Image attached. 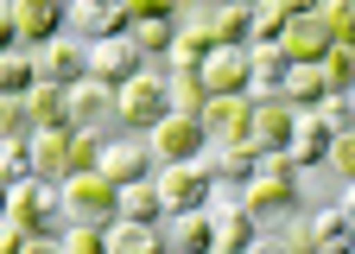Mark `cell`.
Wrapping results in <instances>:
<instances>
[{
    "mask_svg": "<svg viewBox=\"0 0 355 254\" xmlns=\"http://www.w3.org/2000/svg\"><path fill=\"white\" fill-rule=\"evenodd\" d=\"M241 203H248V217L254 223H279L298 210V165L286 153H260V172L241 185Z\"/></svg>",
    "mask_w": 355,
    "mask_h": 254,
    "instance_id": "1",
    "label": "cell"
},
{
    "mask_svg": "<svg viewBox=\"0 0 355 254\" xmlns=\"http://www.w3.org/2000/svg\"><path fill=\"white\" fill-rule=\"evenodd\" d=\"M159 115H171V96H165V76L159 70H140V76H127L121 90H114V121L121 127H140V134H146Z\"/></svg>",
    "mask_w": 355,
    "mask_h": 254,
    "instance_id": "2",
    "label": "cell"
},
{
    "mask_svg": "<svg viewBox=\"0 0 355 254\" xmlns=\"http://www.w3.org/2000/svg\"><path fill=\"white\" fill-rule=\"evenodd\" d=\"M146 146H153V159L159 165H178V159H203L209 153V134H203V121L197 115H159L153 127H146Z\"/></svg>",
    "mask_w": 355,
    "mask_h": 254,
    "instance_id": "3",
    "label": "cell"
},
{
    "mask_svg": "<svg viewBox=\"0 0 355 254\" xmlns=\"http://www.w3.org/2000/svg\"><path fill=\"white\" fill-rule=\"evenodd\" d=\"M64 210H70V223H114V210H121V185H108L102 172H76L58 185Z\"/></svg>",
    "mask_w": 355,
    "mask_h": 254,
    "instance_id": "4",
    "label": "cell"
},
{
    "mask_svg": "<svg viewBox=\"0 0 355 254\" xmlns=\"http://www.w3.org/2000/svg\"><path fill=\"white\" fill-rule=\"evenodd\" d=\"M153 185H159V203H165V217H178V210H197V203H209V165H203V159L153 165Z\"/></svg>",
    "mask_w": 355,
    "mask_h": 254,
    "instance_id": "5",
    "label": "cell"
},
{
    "mask_svg": "<svg viewBox=\"0 0 355 254\" xmlns=\"http://www.w3.org/2000/svg\"><path fill=\"white\" fill-rule=\"evenodd\" d=\"M146 70V58L133 51V38L127 32H108V38H96V45H83V76H96V83H108V90H121L127 76H140Z\"/></svg>",
    "mask_w": 355,
    "mask_h": 254,
    "instance_id": "6",
    "label": "cell"
},
{
    "mask_svg": "<svg viewBox=\"0 0 355 254\" xmlns=\"http://www.w3.org/2000/svg\"><path fill=\"white\" fill-rule=\"evenodd\" d=\"M209 217H216V248H209V254H248V248H254L260 223L248 217L241 197H229V185H209Z\"/></svg>",
    "mask_w": 355,
    "mask_h": 254,
    "instance_id": "7",
    "label": "cell"
},
{
    "mask_svg": "<svg viewBox=\"0 0 355 254\" xmlns=\"http://www.w3.org/2000/svg\"><path fill=\"white\" fill-rule=\"evenodd\" d=\"M197 121L216 146H254V96H209Z\"/></svg>",
    "mask_w": 355,
    "mask_h": 254,
    "instance_id": "8",
    "label": "cell"
},
{
    "mask_svg": "<svg viewBox=\"0 0 355 254\" xmlns=\"http://www.w3.org/2000/svg\"><path fill=\"white\" fill-rule=\"evenodd\" d=\"M51 210H58V185L26 178V185H13V197H7V217H0V223H13V229L38 235L44 223H51Z\"/></svg>",
    "mask_w": 355,
    "mask_h": 254,
    "instance_id": "9",
    "label": "cell"
},
{
    "mask_svg": "<svg viewBox=\"0 0 355 254\" xmlns=\"http://www.w3.org/2000/svg\"><path fill=\"white\" fill-rule=\"evenodd\" d=\"M153 146L146 140H102V159H96V172L108 185H133V178H153Z\"/></svg>",
    "mask_w": 355,
    "mask_h": 254,
    "instance_id": "10",
    "label": "cell"
},
{
    "mask_svg": "<svg viewBox=\"0 0 355 254\" xmlns=\"http://www.w3.org/2000/svg\"><path fill=\"white\" fill-rule=\"evenodd\" d=\"M32 70H38V83H70L83 76V38H70V32H58V38H44V45H32Z\"/></svg>",
    "mask_w": 355,
    "mask_h": 254,
    "instance_id": "11",
    "label": "cell"
},
{
    "mask_svg": "<svg viewBox=\"0 0 355 254\" xmlns=\"http://www.w3.org/2000/svg\"><path fill=\"white\" fill-rule=\"evenodd\" d=\"M292 134H298V108H292L286 96L254 102V146H260V153H286Z\"/></svg>",
    "mask_w": 355,
    "mask_h": 254,
    "instance_id": "12",
    "label": "cell"
},
{
    "mask_svg": "<svg viewBox=\"0 0 355 254\" xmlns=\"http://www.w3.org/2000/svg\"><path fill=\"white\" fill-rule=\"evenodd\" d=\"M13 26H19V45H44L70 26V7L64 0H13Z\"/></svg>",
    "mask_w": 355,
    "mask_h": 254,
    "instance_id": "13",
    "label": "cell"
},
{
    "mask_svg": "<svg viewBox=\"0 0 355 254\" xmlns=\"http://www.w3.org/2000/svg\"><path fill=\"white\" fill-rule=\"evenodd\" d=\"M286 76H292V58L279 45H248V96L254 102L286 96Z\"/></svg>",
    "mask_w": 355,
    "mask_h": 254,
    "instance_id": "14",
    "label": "cell"
},
{
    "mask_svg": "<svg viewBox=\"0 0 355 254\" xmlns=\"http://www.w3.org/2000/svg\"><path fill=\"white\" fill-rule=\"evenodd\" d=\"M165 242H171V254H209V248H216V217H209V203L165 217Z\"/></svg>",
    "mask_w": 355,
    "mask_h": 254,
    "instance_id": "15",
    "label": "cell"
},
{
    "mask_svg": "<svg viewBox=\"0 0 355 254\" xmlns=\"http://www.w3.org/2000/svg\"><path fill=\"white\" fill-rule=\"evenodd\" d=\"M26 121H32V134H64L70 127V90L64 83H32L26 90Z\"/></svg>",
    "mask_w": 355,
    "mask_h": 254,
    "instance_id": "16",
    "label": "cell"
},
{
    "mask_svg": "<svg viewBox=\"0 0 355 254\" xmlns=\"http://www.w3.org/2000/svg\"><path fill=\"white\" fill-rule=\"evenodd\" d=\"M108 32H127L121 0H70V38L96 45V38H108Z\"/></svg>",
    "mask_w": 355,
    "mask_h": 254,
    "instance_id": "17",
    "label": "cell"
},
{
    "mask_svg": "<svg viewBox=\"0 0 355 254\" xmlns=\"http://www.w3.org/2000/svg\"><path fill=\"white\" fill-rule=\"evenodd\" d=\"M203 90L209 96H248V45H222L203 58Z\"/></svg>",
    "mask_w": 355,
    "mask_h": 254,
    "instance_id": "18",
    "label": "cell"
},
{
    "mask_svg": "<svg viewBox=\"0 0 355 254\" xmlns=\"http://www.w3.org/2000/svg\"><path fill=\"white\" fill-rule=\"evenodd\" d=\"M279 51H286L292 64H324V51H330V32H324V19H318V13H298V19H286Z\"/></svg>",
    "mask_w": 355,
    "mask_h": 254,
    "instance_id": "19",
    "label": "cell"
},
{
    "mask_svg": "<svg viewBox=\"0 0 355 254\" xmlns=\"http://www.w3.org/2000/svg\"><path fill=\"white\" fill-rule=\"evenodd\" d=\"M102 121H114V90L96 76H76L70 83V127H102Z\"/></svg>",
    "mask_w": 355,
    "mask_h": 254,
    "instance_id": "20",
    "label": "cell"
},
{
    "mask_svg": "<svg viewBox=\"0 0 355 254\" xmlns=\"http://www.w3.org/2000/svg\"><path fill=\"white\" fill-rule=\"evenodd\" d=\"M311 242H318V254H355V217L343 203L311 210Z\"/></svg>",
    "mask_w": 355,
    "mask_h": 254,
    "instance_id": "21",
    "label": "cell"
},
{
    "mask_svg": "<svg viewBox=\"0 0 355 254\" xmlns=\"http://www.w3.org/2000/svg\"><path fill=\"white\" fill-rule=\"evenodd\" d=\"M203 165H209V185H248L254 172H260V146H216V153H203Z\"/></svg>",
    "mask_w": 355,
    "mask_h": 254,
    "instance_id": "22",
    "label": "cell"
},
{
    "mask_svg": "<svg viewBox=\"0 0 355 254\" xmlns=\"http://www.w3.org/2000/svg\"><path fill=\"white\" fill-rule=\"evenodd\" d=\"M108 254H171L165 223H108Z\"/></svg>",
    "mask_w": 355,
    "mask_h": 254,
    "instance_id": "23",
    "label": "cell"
},
{
    "mask_svg": "<svg viewBox=\"0 0 355 254\" xmlns=\"http://www.w3.org/2000/svg\"><path fill=\"white\" fill-rule=\"evenodd\" d=\"M32 178H44V185L70 178V127L64 134H32Z\"/></svg>",
    "mask_w": 355,
    "mask_h": 254,
    "instance_id": "24",
    "label": "cell"
},
{
    "mask_svg": "<svg viewBox=\"0 0 355 254\" xmlns=\"http://www.w3.org/2000/svg\"><path fill=\"white\" fill-rule=\"evenodd\" d=\"M286 159L298 165V172H318V165L330 159V134L311 115H298V134H292V146H286Z\"/></svg>",
    "mask_w": 355,
    "mask_h": 254,
    "instance_id": "25",
    "label": "cell"
},
{
    "mask_svg": "<svg viewBox=\"0 0 355 254\" xmlns=\"http://www.w3.org/2000/svg\"><path fill=\"white\" fill-rule=\"evenodd\" d=\"M121 223H165V203H159V185L153 178H133L121 185V210H114Z\"/></svg>",
    "mask_w": 355,
    "mask_h": 254,
    "instance_id": "26",
    "label": "cell"
},
{
    "mask_svg": "<svg viewBox=\"0 0 355 254\" xmlns=\"http://www.w3.org/2000/svg\"><path fill=\"white\" fill-rule=\"evenodd\" d=\"M165 96H171V108H178V115H203V102H209V90H203V70H191V64H171V70H165Z\"/></svg>",
    "mask_w": 355,
    "mask_h": 254,
    "instance_id": "27",
    "label": "cell"
},
{
    "mask_svg": "<svg viewBox=\"0 0 355 254\" xmlns=\"http://www.w3.org/2000/svg\"><path fill=\"white\" fill-rule=\"evenodd\" d=\"M330 96V83H324V64H292V76H286V102L304 115V108H318Z\"/></svg>",
    "mask_w": 355,
    "mask_h": 254,
    "instance_id": "28",
    "label": "cell"
},
{
    "mask_svg": "<svg viewBox=\"0 0 355 254\" xmlns=\"http://www.w3.org/2000/svg\"><path fill=\"white\" fill-rule=\"evenodd\" d=\"M127 38L140 58H171V38H178V19H127Z\"/></svg>",
    "mask_w": 355,
    "mask_h": 254,
    "instance_id": "29",
    "label": "cell"
},
{
    "mask_svg": "<svg viewBox=\"0 0 355 254\" xmlns=\"http://www.w3.org/2000/svg\"><path fill=\"white\" fill-rule=\"evenodd\" d=\"M209 19H216V38H222V45H248L254 7H241V0H216V7H209Z\"/></svg>",
    "mask_w": 355,
    "mask_h": 254,
    "instance_id": "30",
    "label": "cell"
},
{
    "mask_svg": "<svg viewBox=\"0 0 355 254\" xmlns=\"http://www.w3.org/2000/svg\"><path fill=\"white\" fill-rule=\"evenodd\" d=\"M32 83H38V70H32V51H0V96H26L32 90Z\"/></svg>",
    "mask_w": 355,
    "mask_h": 254,
    "instance_id": "31",
    "label": "cell"
},
{
    "mask_svg": "<svg viewBox=\"0 0 355 254\" xmlns=\"http://www.w3.org/2000/svg\"><path fill=\"white\" fill-rule=\"evenodd\" d=\"M0 178H7V185H26L32 178V134L0 140Z\"/></svg>",
    "mask_w": 355,
    "mask_h": 254,
    "instance_id": "32",
    "label": "cell"
},
{
    "mask_svg": "<svg viewBox=\"0 0 355 254\" xmlns=\"http://www.w3.org/2000/svg\"><path fill=\"white\" fill-rule=\"evenodd\" d=\"M318 19L330 32V45H355V0H324Z\"/></svg>",
    "mask_w": 355,
    "mask_h": 254,
    "instance_id": "33",
    "label": "cell"
},
{
    "mask_svg": "<svg viewBox=\"0 0 355 254\" xmlns=\"http://www.w3.org/2000/svg\"><path fill=\"white\" fill-rule=\"evenodd\" d=\"M304 115L318 121V127H324L330 140H336V134H349V127H355V108H349V96H324L318 108H304Z\"/></svg>",
    "mask_w": 355,
    "mask_h": 254,
    "instance_id": "34",
    "label": "cell"
},
{
    "mask_svg": "<svg viewBox=\"0 0 355 254\" xmlns=\"http://www.w3.org/2000/svg\"><path fill=\"white\" fill-rule=\"evenodd\" d=\"M96 159H102V134H96V127H70V178L96 172Z\"/></svg>",
    "mask_w": 355,
    "mask_h": 254,
    "instance_id": "35",
    "label": "cell"
},
{
    "mask_svg": "<svg viewBox=\"0 0 355 254\" xmlns=\"http://www.w3.org/2000/svg\"><path fill=\"white\" fill-rule=\"evenodd\" d=\"M58 248L64 254H108V223H70V235Z\"/></svg>",
    "mask_w": 355,
    "mask_h": 254,
    "instance_id": "36",
    "label": "cell"
},
{
    "mask_svg": "<svg viewBox=\"0 0 355 254\" xmlns=\"http://www.w3.org/2000/svg\"><path fill=\"white\" fill-rule=\"evenodd\" d=\"M324 83H330V96H343L355 83V45H330L324 51Z\"/></svg>",
    "mask_w": 355,
    "mask_h": 254,
    "instance_id": "37",
    "label": "cell"
},
{
    "mask_svg": "<svg viewBox=\"0 0 355 254\" xmlns=\"http://www.w3.org/2000/svg\"><path fill=\"white\" fill-rule=\"evenodd\" d=\"M286 38V13L266 0V7H254V26H248V45H279Z\"/></svg>",
    "mask_w": 355,
    "mask_h": 254,
    "instance_id": "38",
    "label": "cell"
},
{
    "mask_svg": "<svg viewBox=\"0 0 355 254\" xmlns=\"http://www.w3.org/2000/svg\"><path fill=\"white\" fill-rule=\"evenodd\" d=\"M273 235L286 242V254H318V242H311V217H304V210L279 217V229H273Z\"/></svg>",
    "mask_w": 355,
    "mask_h": 254,
    "instance_id": "39",
    "label": "cell"
},
{
    "mask_svg": "<svg viewBox=\"0 0 355 254\" xmlns=\"http://www.w3.org/2000/svg\"><path fill=\"white\" fill-rule=\"evenodd\" d=\"M32 134V121H26V96H0V140H19Z\"/></svg>",
    "mask_w": 355,
    "mask_h": 254,
    "instance_id": "40",
    "label": "cell"
},
{
    "mask_svg": "<svg viewBox=\"0 0 355 254\" xmlns=\"http://www.w3.org/2000/svg\"><path fill=\"white\" fill-rule=\"evenodd\" d=\"M324 165H330L336 178H349V185H355V127H349V134H336V140H330V159H324Z\"/></svg>",
    "mask_w": 355,
    "mask_h": 254,
    "instance_id": "41",
    "label": "cell"
},
{
    "mask_svg": "<svg viewBox=\"0 0 355 254\" xmlns=\"http://www.w3.org/2000/svg\"><path fill=\"white\" fill-rule=\"evenodd\" d=\"M127 19H178V0H121Z\"/></svg>",
    "mask_w": 355,
    "mask_h": 254,
    "instance_id": "42",
    "label": "cell"
},
{
    "mask_svg": "<svg viewBox=\"0 0 355 254\" xmlns=\"http://www.w3.org/2000/svg\"><path fill=\"white\" fill-rule=\"evenodd\" d=\"M19 45V26H13V0H0V51Z\"/></svg>",
    "mask_w": 355,
    "mask_h": 254,
    "instance_id": "43",
    "label": "cell"
},
{
    "mask_svg": "<svg viewBox=\"0 0 355 254\" xmlns=\"http://www.w3.org/2000/svg\"><path fill=\"white\" fill-rule=\"evenodd\" d=\"M26 242H32L26 229H13V223H0V254H26Z\"/></svg>",
    "mask_w": 355,
    "mask_h": 254,
    "instance_id": "44",
    "label": "cell"
},
{
    "mask_svg": "<svg viewBox=\"0 0 355 254\" xmlns=\"http://www.w3.org/2000/svg\"><path fill=\"white\" fill-rule=\"evenodd\" d=\"M273 7H279L286 19H298V13H318V7H324V0H273Z\"/></svg>",
    "mask_w": 355,
    "mask_h": 254,
    "instance_id": "45",
    "label": "cell"
},
{
    "mask_svg": "<svg viewBox=\"0 0 355 254\" xmlns=\"http://www.w3.org/2000/svg\"><path fill=\"white\" fill-rule=\"evenodd\" d=\"M248 254H286V242H279V235H254V248H248Z\"/></svg>",
    "mask_w": 355,
    "mask_h": 254,
    "instance_id": "46",
    "label": "cell"
},
{
    "mask_svg": "<svg viewBox=\"0 0 355 254\" xmlns=\"http://www.w3.org/2000/svg\"><path fill=\"white\" fill-rule=\"evenodd\" d=\"M26 254H64V248H58L51 235H32V242H26Z\"/></svg>",
    "mask_w": 355,
    "mask_h": 254,
    "instance_id": "47",
    "label": "cell"
},
{
    "mask_svg": "<svg viewBox=\"0 0 355 254\" xmlns=\"http://www.w3.org/2000/svg\"><path fill=\"white\" fill-rule=\"evenodd\" d=\"M7 197H13V185H7V178H0V217H7Z\"/></svg>",
    "mask_w": 355,
    "mask_h": 254,
    "instance_id": "48",
    "label": "cell"
},
{
    "mask_svg": "<svg viewBox=\"0 0 355 254\" xmlns=\"http://www.w3.org/2000/svg\"><path fill=\"white\" fill-rule=\"evenodd\" d=\"M343 210H349V217H355V185H349V197H343Z\"/></svg>",
    "mask_w": 355,
    "mask_h": 254,
    "instance_id": "49",
    "label": "cell"
},
{
    "mask_svg": "<svg viewBox=\"0 0 355 254\" xmlns=\"http://www.w3.org/2000/svg\"><path fill=\"white\" fill-rule=\"evenodd\" d=\"M343 96H349V108H355V83H349V90H343Z\"/></svg>",
    "mask_w": 355,
    "mask_h": 254,
    "instance_id": "50",
    "label": "cell"
},
{
    "mask_svg": "<svg viewBox=\"0 0 355 254\" xmlns=\"http://www.w3.org/2000/svg\"><path fill=\"white\" fill-rule=\"evenodd\" d=\"M241 7H266V0H241Z\"/></svg>",
    "mask_w": 355,
    "mask_h": 254,
    "instance_id": "51",
    "label": "cell"
}]
</instances>
